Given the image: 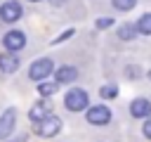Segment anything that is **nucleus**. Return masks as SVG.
<instances>
[{
    "label": "nucleus",
    "instance_id": "1",
    "mask_svg": "<svg viewBox=\"0 0 151 142\" xmlns=\"http://www.w3.org/2000/svg\"><path fill=\"white\" fill-rule=\"evenodd\" d=\"M33 130H35L40 137H54V135L61 130V118H59V116H54V114H50V116H45V118L35 121Z\"/></svg>",
    "mask_w": 151,
    "mask_h": 142
},
{
    "label": "nucleus",
    "instance_id": "2",
    "mask_svg": "<svg viewBox=\"0 0 151 142\" xmlns=\"http://www.w3.org/2000/svg\"><path fill=\"white\" fill-rule=\"evenodd\" d=\"M64 104H66V109H68V111H83V109H87L90 99H87V92H85V90L73 88V90H68V92H66Z\"/></svg>",
    "mask_w": 151,
    "mask_h": 142
},
{
    "label": "nucleus",
    "instance_id": "3",
    "mask_svg": "<svg viewBox=\"0 0 151 142\" xmlns=\"http://www.w3.org/2000/svg\"><path fill=\"white\" fill-rule=\"evenodd\" d=\"M54 71V64H52V59H47V57H42V59H38V62H33L31 64V69H28V76H31V80H45L50 73Z\"/></svg>",
    "mask_w": 151,
    "mask_h": 142
},
{
    "label": "nucleus",
    "instance_id": "4",
    "mask_svg": "<svg viewBox=\"0 0 151 142\" xmlns=\"http://www.w3.org/2000/svg\"><path fill=\"white\" fill-rule=\"evenodd\" d=\"M109 121H111L109 106L97 104V106H90V109H87V123H92V125H106Z\"/></svg>",
    "mask_w": 151,
    "mask_h": 142
},
{
    "label": "nucleus",
    "instance_id": "5",
    "mask_svg": "<svg viewBox=\"0 0 151 142\" xmlns=\"http://www.w3.org/2000/svg\"><path fill=\"white\" fill-rule=\"evenodd\" d=\"M14 125H17V109L9 106V109L0 116V140H7V137L12 135V130H14Z\"/></svg>",
    "mask_w": 151,
    "mask_h": 142
},
{
    "label": "nucleus",
    "instance_id": "6",
    "mask_svg": "<svg viewBox=\"0 0 151 142\" xmlns=\"http://www.w3.org/2000/svg\"><path fill=\"white\" fill-rule=\"evenodd\" d=\"M19 17H21V5H19V2L7 0L5 5H0V19H2V21L12 24V21H17Z\"/></svg>",
    "mask_w": 151,
    "mask_h": 142
},
{
    "label": "nucleus",
    "instance_id": "7",
    "mask_svg": "<svg viewBox=\"0 0 151 142\" xmlns=\"http://www.w3.org/2000/svg\"><path fill=\"white\" fill-rule=\"evenodd\" d=\"M2 45H5L9 52H17V50H21V47L26 45V36H24L21 31H7L5 38H2Z\"/></svg>",
    "mask_w": 151,
    "mask_h": 142
},
{
    "label": "nucleus",
    "instance_id": "8",
    "mask_svg": "<svg viewBox=\"0 0 151 142\" xmlns=\"http://www.w3.org/2000/svg\"><path fill=\"white\" fill-rule=\"evenodd\" d=\"M50 114H52V102H50V99H38V102L31 106L28 118L35 123V121H40V118H45V116H50Z\"/></svg>",
    "mask_w": 151,
    "mask_h": 142
},
{
    "label": "nucleus",
    "instance_id": "9",
    "mask_svg": "<svg viewBox=\"0 0 151 142\" xmlns=\"http://www.w3.org/2000/svg\"><path fill=\"white\" fill-rule=\"evenodd\" d=\"M130 114H132L134 118H146V116H151V102L144 99V97L132 99V104H130Z\"/></svg>",
    "mask_w": 151,
    "mask_h": 142
},
{
    "label": "nucleus",
    "instance_id": "10",
    "mask_svg": "<svg viewBox=\"0 0 151 142\" xmlns=\"http://www.w3.org/2000/svg\"><path fill=\"white\" fill-rule=\"evenodd\" d=\"M19 64H21V62H19V57H17L14 52L7 50L5 54H0V71H2V73H14V71L19 69Z\"/></svg>",
    "mask_w": 151,
    "mask_h": 142
},
{
    "label": "nucleus",
    "instance_id": "11",
    "mask_svg": "<svg viewBox=\"0 0 151 142\" xmlns=\"http://www.w3.org/2000/svg\"><path fill=\"white\" fill-rule=\"evenodd\" d=\"M54 78H57L59 83H71V80L78 78V69H76V66H61V69H57Z\"/></svg>",
    "mask_w": 151,
    "mask_h": 142
},
{
    "label": "nucleus",
    "instance_id": "12",
    "mask_svg": "<svg viewBox=\"0 0 151 142\" xmlns=\"http://www.w3.org/2000/svg\"><path fill=\"white\" fill-rule=\"evenodd\" d=\"M139 33V26L137 24H123L118 28V38L120 40H134V36Z\"/></svg>",
    "mask_w": 151,
    "mask_h": 142
},
{
    "label": "nucleus",
    "instance_id": "13",
    "mask_svg": "<svg viewBox=\"0 0 151 142\" xmlns=\"http://www.w3.org/2000/svg\"><path fill=\"white\" fill-rule=\"evenodd\" d=\"M59 85H61V83H59L57 78H54L52 83H38V92H40L42 97H50V95H54V92L59 90Z\"/></svg>",
    "mask_w": 151,
    "mask_h": 142
},
{
    "label": "nucleus",
    "instance_id": "14",
    "mask_svg": "<svg viewBox=\"0 0 151 142\" xmlns=\"http://www.w3.org/2000/svg\"><path fill=\"white\" fill-rule=\"evenodd\" d=\"M137 26H139V33L151 36V12L142 14V17H139V21H137Z\"/></svg>",
    "mask_w": 151,
    "mask_h": 142
},
{
    "label": "nucleus",
    "instance_id": "15",
    "mask_svg": "<svg viewBox=\"0 0 151 142\" xmlns=\"http://www.w3.org/2000/svg\"><path fill=\"white\" fill-rule=\"evenodd\" d=\"M99 95H101L104 99H116V97H118V85H113V83H111V85H104V88L99 90Z\"/></svg>",
    "mask_w": 151,
    "mask_h": 142
},
{
    "label": "nucleus",
    "instance_id": "16",
    "mask_svg": "<svg viewBox=\"0 0 151 142\" xmlns=\"http://www.w3.org/2000/svg\"><path fill=\"white\" fill-rule=\"evenodd\" d=\"M113 5H116L120 12H127V9H132V7L137 5V0H113Z\"/></svg>",
    "mask_w": 151,
    "mask_h": 142
},
{
    "label": "nucleus",
    "instance_id": "17",
    "mask_svg": "<svg viewBox=\"0 0 151 142\" xmlns=\"http://www.w3.org/2000/svg\"><path fill=\"white\" fill-rule=\"evenodd\" d=\"M94 24H97V28H109V26H111V24H116V21H113V19H109V17H99Z\"/></svg>",
    "mask_w": 151,
    "mask_h": 142
},
{
    "label": "nucleus",
    "instance_id": "18",
    "mask_svg": "<svg viewBox=\"0 0 151 142\" xmlns=\"http://www.w3.org/2000/svg\"><path fill=\"white\" fill-rule=\"evenodd\" d=\"M71 36H73V28H68V31H64V33H61V36H59V38H57L54 43H61V40H66V38H71Z\"/></svg>",
    "mask_w": 151,
    "mask_h": 142
},
{
    "label": "nucleus",
    "instance_id": "19",
    "mask_svg": "<svg viewBox=\"0 0 151 142\" xmlns=\"http://www.w3.org/2000/svg\"><path fill=\"white\" fill-rule=\"evenodd\" d=\"M144 135L151 140V118H146V123H144Z\"/></svg>",
    "mask_w": 151,
    "mask_h": 142
},
{
    "label": "nucleus",
    "instance_id": "20",
    "mask_svg": "<svg viewBox=\"0 0 151 142\" xmlns=\"http://www.w3.org/2000/svg\"><path fill=\"white\" fill-rule=\"evenodd\" d=\"M137 73H139L137 66H130V69H127V76H137Z\"/></svg>",
    "mask_w": 151,
    "mask_h": 142
},
{
    "label": "nucleus",
    "instance_id": "21",
    "mask_svg": "<svg viewBox=\"0 0 151 142\" xmlns=\"http://www.w3.org/2000/svg\"><path fill=\"white\" fill-rule=\"evenodd\" d=\"M149 78H151V71H149Z\"/></svg>",
    "mask_w": 151,
    "mask_h": 142
},
{
    "label": "nucleus",
    "instance_id": "22",
    "mask_svg": "<svg viewBox=\"0 0 151 142\" xmlns=\"http://www.w3.org/2000/svg\"><path fill=\"white\" fill-rule=\"evenodd\" d=\"M33 2H38V0H33Z\"/></svg>",
    "mask_w": 151,
    "mask_h": 142
}]
</instances>
